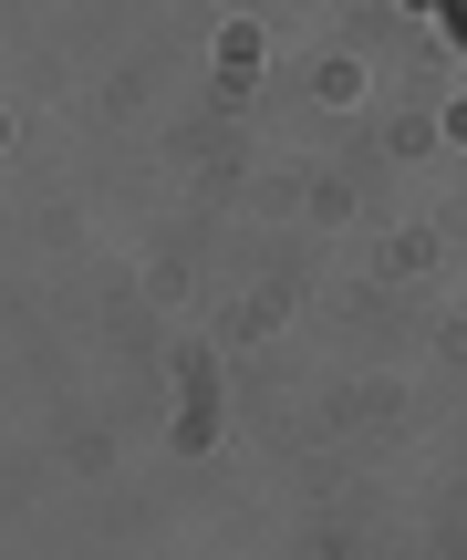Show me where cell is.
<instances>
[{
  "mask_svg": "<svg viewBox=\"0 0 467 560\" xmlns=\"http://www.w3.org/2000/svg\"><path fill=\"white\" fill-rule=\"evenodd\" d=\"M406 11H427V0H406Z\"/></svg>",
  "mask_w": 467,
  "mask_h": 560,
  "instance_id": "cell-2",
  "label": "cell"
},
{
  "mask_svg": "<svg viewBox=\"0 0 467 560\" xmlns=\"http://www.w3.org/2000/svg\"><path fill=\"white\" fill-rule=\"evenodd\" d=\"M447 21H457V42H467V0H447Z\"/></svg>",
  "mask_w": 467,
  "mask_h": 560,
  "instance_id": "cell-1",
  "label": "cell"
}]
</instances>
